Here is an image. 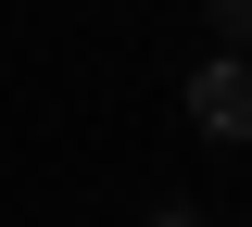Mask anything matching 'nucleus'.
<instances>
[{"instance_id":"f03ea898","label":"nucleus","mask_w":252,"mask_h":227,"mask_svg":"<svg viewBox=\"0 0 252 227\" xmlns=\"http://www.w3.org/2000/svg\"><path fill=\"white\" fill-rule=\"evenodd\" d=\"M202 13H215V38H240V51H252V0H202Z\"/></svg>"},{"instance_id":"f257e3e1","label":"nucleus","mask_w":252,"mask_h":227,"mask_svg":"<svg viewBox=\"0 0 252 227\" xmlns=\"http://www.w3.org/2000/svg\"><path fill=\"white\" fill-rule=\"evenodd\" d=\"M189 114H202L215 139H252V51H240V64H202V76H189Z\"/></svg>"}]
</instances>
